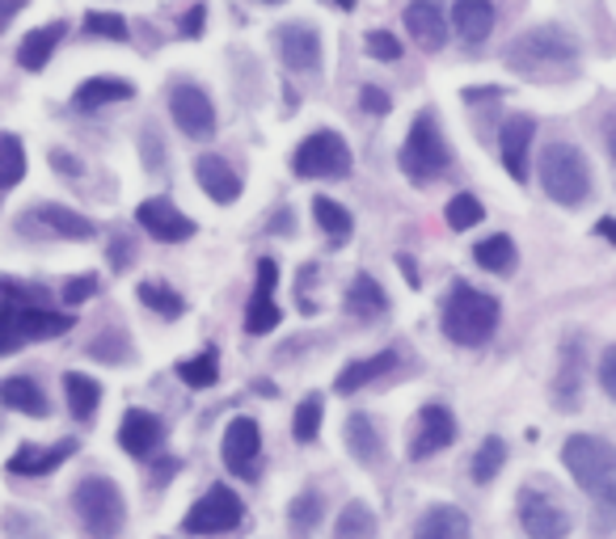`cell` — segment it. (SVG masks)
<instances>
[{"instance_id": "obj_1", "label": "cell", "mask_w": 616, "mask_h": 539, "mask_svg": "<svg viewBox=\"0 0 616 539\" xmlns=\"http://www.w3.org/2000/svg\"><path fill=\"white\" fill-rule=\"evenodd\" d=\"M503 60L524 81H570L578 72V39L562 26H532L507 42Z\"/></svg>"}, {"instance_id": "obj_2", "label": "cell", "mask_w": 616, "mask_h": 539, "mask_svg": "<svg viewBox=\"0 0 616 539\" xmlns=\"http://www.w3.org/2000/svg\"><path fill=\"white\" fill-rule=\"evenodd\" d=\"M562 464L574 477V485L604 510L616 515V447L608 438L595 435H574L562 447Z\"/></svg>"}, {"instance_id": "obj_3", "label": "cell", "mask_w": 616, "mask_h": 539, "mask_svg": "<svg viewBox=\"0 0 616 539\" xmlns=\"http://www.w3.org/2000/svg\"><path fill=\"white\" fill-rule=\"evenodd\" d=\"M498 316H503V308L494 295L468 287V283H452L444 312H440V329L456 346H486L498 329Z\"/></svg>"}, {"instance_id": "obj_4", "label": "cell", "mask_w": 616, "mask_h": 539, "mask_svg": "<svg viewBox=\"0 0 616 539\" xmlns=\"http://www.w3.org/2000/svg\"><path fill=\"white\" fill-rule=\"evenodd\" d=\"M397 161H402V173L414 186H431V182H440L447 169H452V148H447L444 131H440L435 110H418L414 114Z\"/></svg>"}, {"instance_id": "obj_5", "label": "cell", "mask_w": 616, "mask_h": 539, "mask_svg": "<svg viewBox=\"0 0 616 539\" xmlns=\"http://www.w3.org/2000/svg\"><path fill=\"white\" fill-rule=\"evenodd\" d=\"M77 325L72 312L39 308V304H22V299H0V358L18 354L26 342H51Z\"/></svg>"}, {"instance_id": "obj_6", "label": "cell", "mask_w": 616, "mask_h": 539, "mask_svg": "<svg viewBox=\"0 0 616 539\" xmlns=\"http://www.w3.org/2000/svg\"><path fill=\"white\" fill-rule=\"evenodd\" d=\"M541 186L549 194L553 203H562V207H583L587 203V194H592V165H587V156L578 152L574 144H549L541 152Z\"/></svg>"}, {"instance_id": "obj_7", "label": "cell", "mask_w": 616, "mask_h": 539, "mask_svg": "<svg viewBox=\"0 0 616 539\" xmlns=\"http://www.w3.org/2000/svg\"><path fill=\"white\" fill-rule=\"evenodd\" d=\"M72 506H77V519L93 539H114L128 522V501H123V489L110 477H85L72 494Z\"/></svg>"}, {"instance_id": "obj_8", "label": "cell", "mask_w": 616, "mask_h": 539, "mask_svg": "<svg viewBox=\"0 0 616 539\" xmlns=\"http://www.w3.org/2000/svg\"><path fill=\"white\" fill-rule=\"evenodd\" d=\"M355 165L351 148L339 131H313L292 156V173L296 177H346Z\"/></svg>"}, {"instance_id": "obj_9", "label": "cell", "mask_w": 616, "mask_h": 539, "mask_svg": "<svg viewBox=\"0 0 616 539\" xmlns=\"http://www.w3.org/2000/svg\"><path fill=\"white\" fill-rule=\"evenodd\" d=\"M241 519H245V501L236 498L229 485H212V489L186 510L182 527H186L191 536H220V531H233Z\"/></svg>"}, {"instance_id": "obj_10", "label": "cell", "mask_w": 616, "mask_h": 539, "mask_svg": "<svg viewBox=\"0 0 616 539\" xmlns=\"http://www.w3.org/2000/svg\"><path fill=\"white\" fill-rule=\"evenodd\" d=\"M170 114L191 140H212L215 135V105L212 98L191 81H178L170 89Z\"/></svg>"}, {"instance_id": "obj_11", "label": "cell", "mask_w": 616, "mask_h": 539, "mask_svg": "<svg viewBox=\"0 0 616 539\" xmlns=\"http://www.w3.org/2000/svg\"><path fill=\"white\" fill-rule=\"evenodd\" d=\"M519 522H524L528 539L570 536V515H566V506L553 498V494H541V489H524V494H519Z\"/></svg>"}, {"instance_id": "obj_12", "label": "cell", "mask_w": 616, "mask_h": 539, "mask_svg": "<svg viewBox=\"0 0 616 539\" xmlns=\"http://www.w3.org/2000/svg\"><path fill=\"white\" fill-rule=\"evenodd\" d=\"M220 456H224V468H229L233 477H245V480L257 477V459H262V430H257L254 417H233V421H229Z\"/></svg>"}, {"instance_id": "obj_13", "label": "cell", "mask_w": 616, "mask_h": 539, "mask_svg": "<svg viewBox=\"0 0 616 539\" xmlns=\"http://www.w3.org/2000/svg\"><path fill=\"white\" fill-rule=\"evenodd\" d=\"M456 443V417L447 405L431 400L418 409V426H414V438H410V459H431L447 451Z\"/></svg>"}, {"instance_id": "obj_14", "label": "cell", "mask_w": 616, "mask_h": 539, "mask_svg": "<svg viewBox=\"0 0 616 539\" xmlns=\"http://www.w3.org/2000/svg\"><path fill=\"white\" fill-rule=\"evenodd\" d=\"M135 220H140V228L149 232V236L165 241V245H182V241H191L194 236V220L191 215H182L170 199H149V203H140Z\"/></svg>"}, {"instance_id": "obj_15", "label": "cell", "mask_w": 616, "mask_h": 539, "mask_svg": "<svg viewBox=\"0 0 616 539\" xmlns=\"http://www.w3.org/2000/svg\"><path fill=\"white\" fill-rule=\"evenodd\" d=\"M275 283H279V266L271 257H262L257 262V287L250 295V308H245V333H254V337L271 333L279 325V316H283L275 304Z\"/></svg>"}, {"instance_id": "obj_16", "label": "cell", "mask_w": 616, "mask_h": 539, "mask_svg": "<svg viewBox=\"0 0 616 539\" xmlns=\"http://www.w3.org/2000/svg\"><path fill=\"white\" fill-rule=\"evenodd\" d=\"M18 228L22 232L26 228H43V232H51V236H64V241H93V236H98V228L89 224L85 215L60 207V203H39L30 215L18 220Z\"/></svg>"}, {"instance_id": "obj_17", "label": "cell", "mask_w": 616, "mask_h": 539, "mask_svg": "<svg viewBox=\"0 0 616 539\" xmlns=\"http://www.w3.org/2000/svg\"><path fill=\"white\" fill-rule=\"evenodd\" d=\"M81 451V443L77 438H64V443H51V447H39V443H26L18 447L13 456H9V472L13 477H47V472H55L64 459H72Z\"/></svg>"}, {"instance_id": "obj_18", "label": "cell", "mask_w": 616, "mask_h": 539, "mask_svg": "<svg viewBox=\"0 0 616 539\" xmlns=\"http://www.w3.org/2000/svg\"><path fill=\"white\" fill-rule=\"evenodd\" d=\"M536 135V119L528 114H511L503 131H498V152H503V169L515 182H528V148Z\"/></svg>"}, {"instance_id": "obj_19", "label": "cell", "mask_w": 616, "mask_h": 539, "mask_svg": "<svg viewBox=\"0 0 616 539\" xmlns=\"http://www.w3.org/2000/svg\"><path fill=\"white\" fill-rule=\"evenodd\" d=\"M279 55L292 72H317L321 68V34L313 26H279Z\"/></svg>"}, {"instance_id": "obj_20", "label": "cell", "mask_w": 616, "mask_h": 539, "mask_svg": "<svg viewBox=\"0 0 616 539\" xmlns=\"http://www.w3.org/2000/svg\"><path fill=\"white\" fill-rule=\"evenodd\" d=\"M583 372H587V350H583V337L566 333L562 342V372L553 379V396L562 409H578V396H583Z\"/></svg>"}, {"instance_id": "obj_21", "label": "cell", "mask_w": 616, "mask_h": 539, "mask_svg": "<svg viewBox=\"0 0 616 539\" xmlns=\"http://www.w3.org/2000/svg\"><path fill=\"white\" fill-rule=\"evenodd\" d=\"M194 182H199L203 194H208L212 203H220V207H229V203L241 199V177H236V169L229 165L224 156H215V152H208V156L194 161Z\"/></svg>"}, {"instance_id": "obj_22", "label": "cell", "mask_w": 616, "mask_h": 539, "mask_svg": "<svg viewBox=\"0 0 616 539\" xmlns=\"http://www.w3.org/2000/svg\"><path fill=\"white\" fill-rule=\"evenodd\" d=\"M165 438L161 430V417L149 414V409H128L123 421H119V447L135 459H149L156 451V443Z\"/></svg>"}, {"instance_id": "obj_23", "label": "cell", "mask_w": 616, "mask_h": 539, "mask_svg": "<svg viewBox=\"0 0 616 539\" xmlns=\"http://www.w3.org/2000/svg\"><path fill=\"white\" fill-rule=\"evenodd\" d=\"M405 30L414 34V42H418L423 51H444L447 26L435 0H410V4H405Z\"/></svg>"}, {"instance_id": "obj_24", "label": "cell", "mask_w": 616, "mask_h": 539, "mask_svg": "<svg viewBox=\"0 0 616 539\" xmlns=\"http://www.w3.org/2000/svg\"><path fill=\"white\" fill-rule=\"evenodd\" d=\"M64 34H68L64 21H47L39 30H30L22 39V47H18V63H22L26 72H43L47 63H51V55H55V47L64 42Z\"/></svg>"}, {"instance_id": "obj_25", "label": "cell", "mask_w": 616, "mask_h": 539, "mask_svg": "<svg viewBox=\"0 0 616 539\" xmlns=\"http://www.w3.org/2000/svg\"><path fill=\"white\" fill-rule=\"evenodd\" d=\"M414 539H473V527L461 506H431L414 522Z\"/></svg>"}, {"instance_id": "obj_26", "label": "cell", "mask_w": 616, "mask_h": 539, "mask_svg": "<svg viewBox=\"0 0 616 539\" xmlns=\"http://www.w3.org/2000/svg\"><path fill=\"white\" fill-rule=\"evenodd\" d=\"M452 26L465 39V47H482L494 30V4L489 0H456L452 4Z\"/></svg>"}, {"instance_id": "obj_27", "label": "cell", "mask_w": 616, "mask_h": 539, "mask_svg": "<svg viewBox=\"0 0 616 539\" xmlns=\"http://www.w3.org/2000/svg\"><path fill=\"white\" fill-rule=\"evenodd\" d=\"M0 405H9L13 414H26V417L51 414L43 388H39L30 375H9V379H0Z\"/></svg>"}, {"instance_id": "obj_28", "label": "cell", "mask_w": 616, "mask_h": 539, "mask_svg": "<svg viewBox=\"0 0 616 539\" xmlns=\"http://www.w3.org/2000/svg\"><path fill=\"white\" fill-rule=\"evenodd\" d=\"M393 367H397V354L393 350H381V354H372V358H355V363H346V367L339 372V379H334V393L339 396L360 393L363 384L381 379V375L393 372Z\"/></svg>"}, {"instance_id": "obj_29", "label": "cell", "mask_w": 616, "mask_h": 539, "mask_svg": "<svg viewBox=\"0 0 616 539\" xmlns=\"http://www.w3.org/2000/svg\"><path fill=\"white\" fill-rule=\"evenodd\" d=\"M131 93H135V84L131 81H114V77H93L85 81L77 93H72V105L81 110V114H93V110H102V105H114V102H128Z\"/></svg>"}, {"instance_id": "obj_30", "label": "cell", "mask_w": 616, "mask_h": 539, "mask_svg": "<svg viewBox=\"0 0 616 539\" xmlns=\"http://www.w3.org/2000/svg\"><path fill=\"white\" fill-rule=\"evenodd\" d=\"M346 312L360 316V321H381L384 312H388V295H384V287L372 274H355L351 278V287H346Z\"/></svg>"}, {"instance_id": "obj_31", "label": "cell", "mask_w": 616, "mask_h": 539, "mask_svg": "<svg viewBox=\"0 0 616 539\" xmlns=\"http://www.w3.org/2000/svg\"><path fill=\"white\" fill-rule=\"evenodd\" d=\"M346 447H351V456L360 459V464H381L384 459L381 430H376V421L367 414L346 417Z\"/></svg>"}, {"instance_id": "obj_32", "label": "cell", "mask_w": 616, "mask_h": 539, "mask_svg": "<svg viewBox=\"0 0 616 539\" xmlns=\"http://www.w3.org/2000/svg\"><path fill=\"white\" fill-rule=\"evenodd\" d=\"M64 396H68V409H72V417L89 421V417L98 414L102 384H98V379H89V375H81V372H68L64 375Z\"/></svg>"}, {"instance_id": "obj_33", "label": "cell", "mask_w": 616, "mask_h": 539, "mask_svg": "<svg viewBox=\"0 0 616 539\" xmlns=\"http://www.w3.org/2000/svg\"><path fill=\"white\" fill-rule=\"evenodd\" d=\"M473 262H477L482 270H489V274H511V270H515V241H511L507 232L486 236V241H477Z\"/></svg>"}, {"instance_id": "obj_34", "label": "cell", "mask_w": 616, "mask_h": 539, "mask_svg": "<svg viewBox=\"0 0 616 539\" xmlns=\"http://www.w3.org/2000/svg\"><path fill=\"white\" fill-rule=\"evenodd\" d=\"M313 215H317L321 232L334 241V245H342L351 232H355V220H351V211L342 207V203H334V199H325V194H317L313 199Z\"/></svg>"}, {"instance_id": "obj_35", "label": "cell", "mask_w": 616, "mask_h": 539, "mask_svg": "<svg viewBox=\"0 0 616 539\" xmlns=\"http://www.w3.org/2000/svg\"><path fill=\"white\" fill-rule=\"evenodd\" d=\"M178 375H182V384H191V388H212L215 379H220V354H215V346H208V350L194 354V358H182V363H178Z\"/></svg>"}, {"instance_id": "obj_36", "label": "cell", "mask_w": 616, "mask_h": 539, "mask_svg": "<svg viewBox=\"0 0 616 539\" xmlns=\"http://www.w3.org/2000/svg\"><path fill=\"white\" fill-rule=\"evenodd\" d=\"M321 417H325V400H321V393H309L296 405V417H292V435H296V443H317Z\"/></svg>"}, {"instance_id": "obj_37", "label": "cell", "mask_w": 616, "mask_h": 539, "mask_svg": "<svg viewBox=\"0 0 616 539\" xmlns=\"http://www.w3.org/2000/svg\"><path fill=\"white\" fill-rule=\"evenodd\" d=\"M140 304L156 316H165V321H178L186 312V299L173 287H161V283H140Z\"/></svg>"}, {"instance_id": "obj_38", "label": "cell", "mask_w": 616, "mask_h": 539, "mask_svg": "<svg viewBox=\"0 0 616 539\" xmlns=\"http://www.w3.org/2000/svg\"><path fill=\"white\" fill-rule=\"evenodd\" d=\"M26 177V152L18 135H0V190H13Z\"/></svg>"}, {"instance_id": "obj_39", "label": "cell", "mask_w": 616, "mask_h": 539, "mask_svg": "<svg viewBox=\"0 0 616 539\" xmlns=\"http://www.w3.org/2000/svg\"><path fill=\"white\" fill-rule=\"evenodd\" d=\"M503 464H507V443H503V438H486V443L477 447V456H473V480H477V485H489V480L503 472Z\"/></svg>"}, {"instance_id": "obj_40", "label": "cell", "mask_w": 616, "mask_h": 539, "mask_svg": "<svg viewBox=\"0 0 616 539\" xmlns=\"http://www.w3.org/2000/svg\"><path fill=\"white\" fill-rule=\"evenodd\" d=\"M372 536H376V515L367 506H360V501H351L339 515V539H372Z\"/></svg>"}, {"instance_id": "obj_41", "label": "cell", "mask_w": 616, "mask_h": 539, "mask_svg": "<svg viewBox=\"0 0 616 539\" xmlns=\"http://www.w3.org/2000/svg\"><path fill=\"white\" fill-rule=\"evenodd\" d=\"M447 228H456V232H468V228H477L482 224V215H486V207L473 199V194H456L452 203H447Z\"/></svg>"}, {"instance_id": "obj_42", "label": "cell", "mask_w": 616, "mask_h": 539, "mask_svg": "<svg viewBox=\"0 0 616 539\" xmlns=\"http://www.w3.org/2000/svg\"><path fill=\"white\" fill-rule=\"evenodd\" d=\"M85 34H93V39H110V42H128L131 39L128 21L119 18V13H102V9L85 13Z\"/></svg>"}, {"instance_id": "obj_43", "label": "cell", "mask_w": 616, "mask_h": 539, "mask_svg": "<svg viewBox=\"0 0 616 539\" xmlns=\"http://www.w3.org/2000/svg\"><path fill=\"white\" fill-rule=\"evenodd\" d=\"M0 299H22V304L51 308V291L39 283H18V278H0Z\"/></svg>"}, {"instance_id": "obj_44", "label": "cell", "mask_w": 616, "mask_h": 539, "mask_svg": "<svg viewBox=\"0 0 616 539\" xmlns=\"http://www.w3.org/2000/svg\"><path fill=\"white\" fill-rule=\"evenodd\" d=\"M321 519V498L317 494H300L296 501H292V527L296 531H313Z\"/></svg>"}, {"instance_id": "obj_45", "label": "cell", "mask_w": 616, "mask_h": 539, "mask_svg": "<svg viewBox=\"0 0 616 539\" xmlns=\"http://www.w3.org/2000/svg\"><path fill=\"white\" fill-rule=\"evenodd\" d=\"M367 55H372V60H384V63L402 60V39L388 34V30H372V34H367Z\"/></svg>"}, {"instance_id": "obj_46", "label": "cell", "mask_w": 616, "mask_h": 539, "mask_svg": "<svg viewBox=\"0 0 616 539\" xmlns=\"http://www.w3.org/2000/svg\"><path fill=\"white\" fill-rule=\"evenodd\" d=\"M98 287H102V283H98V274H77V278H68L64 283L60 299H64V304H85L89 295H98Z\"/></svg>"}, {"instance_id": "obj_47", "label": "cell", "mask_w": 616, "mask_h": 539, "mask_svg": "<svg viewBox=\"0 0 616 539\" xmlns=\"http://www.w3.org/2000/svg\"><path fill=\"white\" fill-rule=\"evenodd\" d=\"M93 358H107V363H119V358H128V337L123 333H107V337H98L93 346H89Z\"/></svg>"}, {"instance_id": "obj_48", "label": "cell", "mask_w": 616, "mask_h": 539, "mask_svg": "<svg viewBox=\"0 0 616 539\" xmlns=\"http://www.w3.org/2000/svg\"><path fill=\"white\" fill-rule=\"evenodd\" d=\"M203 26H208V4L199 0V4H191V9L182 13V21H178V34H182V39H199V34H203Z\"/></svg>"}, {"instance_id": "obj_49", "label": "cell", "mask_w": 616, "mask_h": 539, "mask_svg": "<svg viewBox=\"0 0 616 539\" xmlns=\"http://www.w3.org/2000/svg\"><path fill=\"white\" fill-rule=\"evenodd\" d=\"M360 105H363V110H372V114H388V110H393L388 93H384V89H376V84H363V89H360Z\"/></svg>"}, {"instance_id": "obj_50", "label": "cell", "mask_w": 616, "mask_h": 539, "mask_svg": "<svg viewBox=\"0 0 616 539\" xmlns=\"http://www.w3.org/2000/svg\"><path fill=\"white\" fill-rule=\"evenodd\" d=\"M599 388L616 400V346H608L604 358H599Z\"/></svg>"}, {"instance_id": "obj_51", "label": "cell", "mask_w": 616, "mask_h": 539, "mask_svg": "<svg viewBox=\"0 0 616 539\" xmlns=\"http://www.w3.org/2000/svg\"><path fill=\"white\" fill-rule=\"evenodd\" d=\"M51 165L60 169V173H68V177H81V161L72 152H64V148H51Z\"/></svg>"}, {"instance_id": "obj_52", "label": "cell", "mask_w": 616, "mask_h": 539, "mask_svg": "<svg viewBox=\"0 0 616 539\" xmlns=\"http://www.w3.org/2000/svg\"><path fill=\"white\" fill-rule=\"evenodd\" d=\"M144 156H149V169L152 173H156V169H165V156H161V152H156V131H144Z\"/></svg>"}, {"instance_id": "obj_53", "label": "cell", "mask_w": 616, "mask_h": 539, "mask_svg": "<svg viewBox=\"0 0 616 539\" xmlns=\"http://www.w3.org/2000/svg\"><path fill=\"white\" fill-rule=\"evenodd\" d=\"M135 257V250H128V236H114V245H110V262L123 270Z\"/></svg>"}, {"instance_id": "obj_54", "label": "cell", "mask_w": 616, "mask_h": 539, "mask_svg": "<svg viewBox=\"0 0 616 539\" xmlns=\"http://www.w3.org/2000/svg\"><path fill=\"white\" fill-rule=\"evenodd\" d=\"M30 0H0V30H9V21L22 13Z\"/></svg>"}, {"instance_id": "obj_55", "label": "cell", "mask_w": 616, "mask_h": 539, "mask_svg": "<svg viewBox=\"0 0 616 539\" xmlns=\"http://www.w3.org/2000/svg\"><path fill=\"white\" fill-rule=\"evenodd\" d=\"M595 232H599L608 245H616V220H599V224H595Z\"/></svg>"}, {"instance_id": "obj_56", "label": "cell", "mask_w": 616, "mask_h": 539, "mask_svg": "<svg viewBox=\"0 0 616 539\" xmlns=\"http://www.w3.org/2000/svg\"><path fill=\"white\" fill-rule=\"evenodd\" d=\"M608 156H613V165H616V126H608Z\"/></svg>"}, {"instance_id": "obj_57", "label": "cell", "mask_w": 616, "mask_h": 539, "mask_svg": "<svg viewBox=\"0 0 616 539\" xmlns=\"http://www.w3.org/2000/svg\"><path fill=\"white\" fill-rule=\"evenodd\" d=\"M330 4H339L342 13H351V9H355V0H330Z\"/></svg>"}, {"instance_id": "obj_58", "label": "cell", "mask_w": 616, "mask_h": 539, "mask_svg": "<svg viewBox=\"0 0 616 539\" xmlns=\"http://www.w3.org/2000/svg\"><path fill=\"white\" fill-rule=\"evenodd\" d=\"M266 4H279V0H266Z\"/></svg>"}]
</instances>
